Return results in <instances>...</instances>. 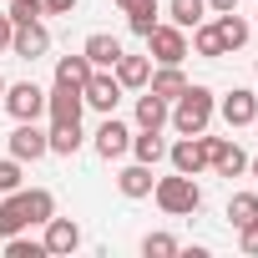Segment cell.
<instances>
[{
    "label": "cell",
    "mask_w": 258,
    "mask_h": 258,
    "mask_svg": "<svg viewBox=\"0 0 258 258\" xmlns=\"http://www.w3.org/2000/svg\"><path fill=\"white\" fill-rule=\"evenodd\" d=\"M213 116H218V96H213V86H182V96L172 101V111H167V121L177 126V137H198V132H208L213 126Z\"/></svg>",
    "instance_id": "obj_1"
},
{
    "label": "cell",
    "mask_w": 258,
    "mask_h": 258,
    "mask_svg": "<svg viewBox=\"0 0 258 258\" xmlns=\"http://www.w3.org/2000/svg\"><path fill=\"white\" fill-rule=\"evenodd\" d=\"M152 198H157V208H162L167 218H192V213L203 208V187H198L187 172L157 177V182H152Z\"/></svg>",
    "instance_id": "obj_2"
},
{
    "label": "cell",
    "mask_w": 258,
    "mask_h": 258,
    "mask_svg": "<svg viewBox=\"0 0 258 258\" xmlns=\"http://www.w3.org/2000/svg\"><path fill=\"white\" fill-rule=\"evenodd\" d=\"M142 41H147V56H152L157 66H182V61H187V31H182V26H162V21H157Z\"/></svg>",
    "instance_id": "obj_3"
},
{
    "label": "cell",
    "mask_w": 258,
    "mask_h": 258,
    "mask_svg": "<svg viewBox=\"0 0 258 258\" xmlns=\"http://www.w3.org/2000/svg\"><path fill=\"white\" fill-rule=\"evenodd\" d=\"M0 106H6L16 121H36V116H46V86H36V81H16V86H6Z\"/></svg>",
    "instance_id": "obj_4"
},
{
    "label": "cell",
    "mask_w": 258,
    "mask_h": 258,
    "mask_svg": "<svg viewBox=\"0 0 258 258\" xmlns=\"http://www.w3.org/2000/svg\"><path fill=\"white\" fill-rule=\"evenodd\" d=\"M91 147H96V157H106V162L126 157V152H132V126H126V121H116V111H111V116H101V126H96Z\"/></svg>",
    "instance_id": "obj_5"
},
{
    "label": "cell",
    "mask_w": 258,
    "mask_h": 258,
    "mask_svg": "<svg viewBox=\"0 0 258 258\" xmlns=\"http://www.w3.org/2000/svg\"><path fill=\"white\" fill-rule=\"evenodd\" d=\"M81 101H86L91 111L111 116V111L121 106V81H116L111 71H91V76H86V86H81Z\"/></svg>",
    "instance_id": "obj_6"
},
{
    "label": "cell",
    "mask_w": 258,
    "mask_h": 258,
    "mask_svg": "<svg viewBox=\"0 0 258 258\" xmlns=\"http://www.w3.org/2000/svg\"><path fill=\"white\" fill-rule=\"evenodd\" d=\"M167 162H172V172H187V177L208 172V132H198V137H182V142H172V147H167Z\"/></svg>",
    "instance_id": "obj_7"
},
{
    "label": "cell",
    "mask_w": 258,
    "mask_h": 258,
    "mask_svg": "<svg viewBox=\"0 0 258 258\" xmlns=\"http://www.w3.org/2000/svg\"><path fill=\"white\" fill-rule=\"evenodd\" d=\"M208 167L218 177H243L248 172V152L233 142V137H208Z\"/></svg>",
    "instance_id": "obj_8"
},
{
    "label": "cell",
    "mask_w": 258,
    "mask_h": 258,
    "mask_svg": "<svg viewBox=\"0 0 258 258\" xmlns=\"http://www.w3.org/2000/svg\"><path fill=\"white\" fill-rule=\"evenodd\" d=\"M6 147H11V157H21V162L51 157V142H46V132H41L36 121H16V132L6 137Z\"/></svg>",
    "instance_id": "obj_9"
},
{
    "label": "cell",
    "mask_w": 258,
    "mask_h": 258,
    "mask_svg": "<svg viewBox=\"0 0 258 258\" xmlns=\"http://www.w3.org/2000/svg\"><path fill=\"white\" fill-rule=\"evenodd\" d=\"M41 228H46V233H41V243H46V253H51V258H61V253H76V248H81V223H76V218H56V213H51Z\"/></svg>",
    "instance_id": "obj_10"
},
{
    "label": "cell",
    "mask_w": 258,
    "mask_h": 258,
    "mask_svg": "<svg viewBox=\"0 0 258 258\" xmlns=\"http://www.w3.org/2000/svg\"><path fill=\"white\" fill-rule=\"evenodd\" d=\"M46 51H51V31H46L41 21L16 26V36H11V56H21V61H41Z\"/></svg>",
    "instance_id": "obj_11"
},
{
    "label": "cell",
    "mask_w": 258,
    "mask_h": 258,
    "mask_svg": "<svg viewBox=\"0 0 258 258\" xmlns=\"http://www.w3.org/2000/svg\"><path fill=\"white\" fill-rule=\"evenodd\" d=\"M218 116H223L228 126H253V121H258V96H253L248 86H233V91L218 101Z\"/></svg>",
    "instance_id": "obj_12"
},
{
    "label": "cell",
    "mask_w": 258,
    "mask_h": 258,
    "mask_svg": "<svg viewBox=\"0 0 258 258\" xmlns=\"http://www.w3.org/2000/svg\"><path fill=\"white\" fill-rule=\"evenodd\" d=\"M86 101H81V86H51L46 91V116L51 121H81Z\"/></svg>",
    "instance_id": "obj_13"
},
{
    "label": "cell",
    "mask_w": 258,
    "mask_h": 258,
    "mask_svg": "<svg viewBox=\"0 0 258 258\" xmlns=\"http://www.w3.org/2000/svg\"><path fill=\"white\" fill-rule=\"evenodd\" d=\"M111 76L121 81V91H142L147 86V76H152V56H116V66H111Z\"/></svg>",
    "instance_id": "obj_14"
},
{
    "label": "cell",
    "mask_w": 258,
    "mask_h": 258,
    "mask_svg": "<svg viewBox=\"0 0 258 258\" xmlns=\"http://www.w3.org/2000/svg\"><path fill=\"white\" fill-rule=\"evenodd\" d=\"M152 182H157V177H152L147 162H126V167L116 172V192L132 198V203H137V198H152Z\"/></svg>",
    "instance_id": "obj_15"
},
{
    "label": "cell",
    "mask_w": 258,
    "mask_h": 258,
    "mask_svg": "<svg viewBox=\"0 0 258 258\" xmlns=\"http://www.w3.org/2000/svg\"><path fill=\"white\" fill-rule=\"evenodd\" d=\"M81 56H86L96 71H111V66H116V56H121V41H116V36H106V31H91V36H86V46H81Z\"/></svg>",
    "instance_id": "obj_16"
},
{
    "label": "cell",
    "mask_w": 258,
    "mask_h": 258,
    "mask_svg": "<svg viewBox=\"0 0 258 258\" xmlns=\"http://www.w3.org/2000/svg\"><path fill=\"white\" fill-rule=\"evenodd\" d=\"M26 228H31V213H26V198H21V187H16V192H0V238L26 233Z\"/></svg>",
    "instance_id": "obj_17"
},
{
    "label": "cell",
    "mask_w": 258,
    "mask_h": 258,
    "mask_svg": "<svg viewBox=\"0 0 258 258\" xmlns=\"http://www.w3.org/2000/svg\"><path fill=\"white\" fill-rule=\"evenodd\" d=\"M167 101L157 96V91H147L142 86V96H137V126H142V132H162V126H167Z\"/></svg>",
    "instance_id": "obj_18"
},
{
    "label": "cell",
    "mask_w": 258,
    "mask_h": 258,
    "mask_svg": "<svg viewBox=\"0 0 258 258\" xmlns=\"http://www.w3.org/2000/svg\"><path fill=\"white\" fill-rule=\"evenodd\" d=\"M46 142H51V152L56 157H76L81 152V121H51V132H46Z\"/></svg>",
    "instance_id": "obj_19"
},
{
    "label": "cell",
    "mask_w": 258,
    "mask_h": 258,
    "mask_svg": "<svg viewBox=\"0 0 258 258\" xmlns=\"http://www.w3.org/2000/svg\"><path fill=\"white\" fill-rule=\"evenodd\" d=\"M182 86H187V76H182V66H157L152 76H147V91H157L167 106L182 96Z\"/></svg>",
    "instance_id": "obj_20"
},
{
    "label": "cell",
    "mask_w": 258,
    "mask_h": 258,
    "mask_svg": "<svg viewBox=\"0 0 258 258\" xmlns=\"http://www.w3.org/2000/svg\"><path fill=\"white\" fill-rule=\"evenodd\" d=\"M213 26H218V36H223V46H228V51L248 46V36H253V26H248L238 11H223V16H213Z\"/></svg>",
    "instance_id": "obj_21"
},
{
    "label": "cell",
    "mask_w": 258,
    "mask_h": 258,
    "mask_svg": "<svg viewBox=\"0 0 258 258\" xmlns=\"http://www.w3.org/2000/svg\"><path fill=\"white\" fill-rule=\"evenodd\" d=\"M192 51H198L203 61H223V56H228V46H223V36H218L213 21H198V26H192Z\"/></svg>",
    "instance_id": "obj_22"
},
{
    "label": "cell",
    "mask_w": 258,
    "mask_h": 258,
    "mask_svg": "<svg viewBox=\"0 0 258 258\" xmlns=\"http://www.w3.org/2000/svg\"><path fill=\"white\" fill-rule=\"evenodd\" d=\"M132 157H137V162H147V167H157V162L167 157L162 132H142V126H137V132H132Z\"/></svg>",
    "instance_id": "obj_23"
},
{
    "label": "cell",
    "mask_w": 258,
    "mask_h": 258,
    "mask_svg": "<svg viewBox=\"0 0 258 258\" xmlns=\"http://www.w3.org/2000/svg\"><path fill=\"white\" fill-rule=\"evenodd\" d=\"M91 71H96V66H91L81 51H76V56H61V61H56V86H86Z\"/></svg>",
    "instance_id": "obj_24"
},
{
    "label": "cell",
    "mask_w": 258,
    "mask_h": 258,
    "mask_svg": "<svg viewBox=\"0 0 258 258\" xmlns=\"http://www.w3.org/2000/svg\"><path fill=\"white\" fill-rule=\"evenodd\" d=\"M21 198H26V213H31V228H41L51 213H56V192L51 187H21Z\"/></svg>",
    "instance_id": "obj_25"
},
{
    "label": "cell",
    "mask_w": 258,
    "mask_h": 258,
    "mask_svg": "<svg viewBox=\"0 0 258 258\" xmlns=\"http://www.w3.org/2000/svg\"><path fill=\"white\" fill-rule=\"evenodd\" d=\"M167 16H172V26L192 31L198 21H208V0H172V6H167Z\"/></svg>",
    "instance_id": "obj_26"
},
{
    "label": "cell",
    "mask_w": 258,
    "mask_h": 258,
    "mask_svg": "<svg viewBox=\"0 0 258 258\" xmlns=\"http://www.w3.org/2000/svg\"><path fill=\"white\" fill-rule=\"evenodd\" d=\"M121 16H126V26H132V36H147V31L157 26L162 11H157V0H137V6H132V11H121Z\"/></svg>",
    "instance_id": "obj_27"
},
{
    "label": "cell",
    "mask_w": 258,
    "mask_h": 258,
    "mask_svg": "<svg viewBox=\"0 0 258 258\" xmlns=\"http://www.w3.org/2000/svg\"><path fill=\"white\" fill-rule=\"evenodd\" d=\"M6 258H51L41 238H26V233H11L6 238Z\"/></svg>",
    "instance_id": "obj_28"
},
{
    "label": "cell",
    "mask_w": 258,
    "mask_h": 258,
    "mask_svg": "<svg viewBox=\"0 0 258 258\" xmlns=\"http://www.w3.org/2000/svg\"><path fill=\"white\" fill-rule=\"evenodd\" d=\"M248 218H258V192H233V198H228V223L243 228Z\"/></svg>",
    "instance_id": "obj_29"
},
{
    "label": "cell",
    "mask_w": 258,
    "mask_h": 258,
    "mask_svg": "<svg viewBox=\"0 0 258 258\" xmlns=\"http://www.w3.org/2000/svg\"><path fill=\"white\" fill-rule=\"evenodd\" d=\"M142 253H147V258H172V253H182V243H177L172 233H147V238H142Z\"/></svg>",
    "instance_id": "obj_30"
},
{
    "label": "cell",
    "mask_w": 258,
    "mask_h": 258,
    "mask_svg": "<svg viewBox=\"0 0 258 258\" xmlns=\"http://www.w3.org/2000/svg\"><path fill=\"white\" fill-rule=\"evenodd\" d=\"M26 187V162L21 157H0V192H16Z\"/></svg>",
    "instance_id": "obj_31"
},
{
    "label": "cell",
    "mask_w": 258,
    "mask_h": 258,
    "mask_svg": "<svg viewBox=\"0 0 258 258\" xmlns=\"http://www.w3.org/2000/svg\"><path fill=\"white\" fill-rule=\"evenodd\" d=\"M16 26H26V21H41L46 11H41V0H11V11H6Z\"/></svg>",
    "instance_id": "obj_32"
},
{
    "label": "cell",
    "mask_w": 258,
    "mask_h": 258,
    "mask_svg": "<svg viewBox=\"0 0 258 258\" xmlns=\"http://www.w3.org/2000/svg\"><path fill=\"white\" fill-rule=\"evenodd\" d=\"M238 248H243V253H258V218H248V223L238 228Z\"/></svg>",
    "instance_id": "obj_33"
},
{
    "label": "cell",
    "mask_w": 258,
    "mask_h": 258,
    "mask_svg": "<svg viewBox=\"0 0 258 258\" xmlns=\"http://www.w3.org/2000/svg\"><path fill=\"white\" fill-rule=\"evenodd\" d=\"M76 6H81V0H41V11H46V16H71Z\"/></svg>",
    "instance_id": "obj_34"
},
{
    "label": "cell",
    "mask_w": 258,
    "mask_h": 258,
    "mask_svg": "<svg viewBox=\"0 0 258 258\" xmlns=\"http://www.w3.org/2000/svg\"><path fill=\"white\" fill-rule=\"evenodd\" d=\"M11 36H16V21L0 16V51H11Z\"/></svg>",
    "instance_id": "obj_35"
},
{
    "label": "cell",
    "mask_w": 258,
    "mask_h": 258,
    "mask_svg": "<svg viewBox=\"0 0 258 258\" xmlns=\"http://www.w3.org/2000/svg\"><path fill=\"white\" fill-rule=\"evenodd\" d=\"M208 11H213V16H223V11H238V0H208Z\"/></svg>",
    "instance_id": "obj_36"
},
{
    "label": "cell",
    "mask_w": 258,
    "mask_h": 258,
    "mask_svg": "<svg viewBox=\"0 0 258 258\" xmlns=\"http://www.w3.org/2000/svg\"><path fill=\"white\" fill-rule=\"evenodd\" d=\"M111 6H116V11H132V6H137V0H111Z\"/></svg>",
    "instance_id": "obj_37"
},
{
    "label": "cell",
    "mask_w": 258,
    "mask_h": 258,
    "mask_svg": "<svg viewBox=\"0 0 258 258\" xmlns=\"http://www.w3.org/2000/svg\"><path fill=\"white\" fill-rule=\"evenodd\" d=\"M248 172H253V177H258V157H248Z\"/></svg>",
    "instance_id": "obj_38"
},
{
    "label": "cell",
    "mask_w": 258,
    "mask_h": 258,
    "mask_svg": "<svg viewBox=\"0 0 258 258\" xmlns=\"http://www.w3.org/2000/svg\"><path fill=\"white\" fill-rule=\"evenodd\" d=\"M0 96H6V76H0Z\"/></svg>",
    "instance_id": "obj_39"
},
{
    "label": "cell",
    "mask_w": 258,
    "mask_h": 258,
    "mask_svg": "<svg viewBox=\"0 0 258 258\" xmlns=\"http://www.w3.org/2000/svg\"><path fill=\"white\" fill-rule=\"evenodd\" d=\"M253 76H258V61H253Z\"/></svg>",
    "instance_id": "obj_40"
}]
</instances>
